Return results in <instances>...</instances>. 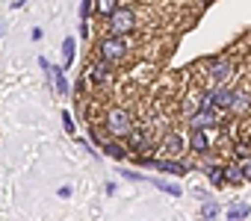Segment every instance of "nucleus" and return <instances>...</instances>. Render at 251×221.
Masks as SVG:
<instances>
[{
  "mask_svg": "<svg viewBox=\"0 0 251 221\" xmlns=\"http://www.w3.org/2000/svg\"><path fill=\"white\" fill-rule=\"evenodd\" d=\"M106 21H109V33H112L115 39L130 36V33L136 30V12H133L130 6H115V12H112Z\"/></svg>",
  "mask_w": 251,
  "mask_h": 221,
  "instance_id": "f257e3e1",
  "label": "nucleus"
},
{
  "mask_svg": "<svg viewBox=\"0 0 251 221\" xmlns=\"http://www.w3.org/2000/svg\"><path fill=\"white\" fill-rule=\"evenodd\" d=\"M112 136H127L133 133V118L127 109H121V106H112L109 112H106V124H103Z\"/></svg>",
  "mask_w": 251,
  "mask_h": 221,
  "instance_id": "f03ea898",
  "label": "nucleus"
},
{
  "mask_svg": "<svg viewBox=\"0 0 251 221\" xmlns=\"http://www.w3.org/2000/svg\"><path fill=\"white\" fill-rule=\"evenodd\" d=\"M124 56H127V47H124V42L115 39V36H109V39H103V42L98 44V59L106 62V65H115V62H121Z\"/></svg>",
  "mask_w": 251,
  "mask_h": 221,
  "instance_id": "7ed1b4c3",
  "label": "nucleus"
},
{
  "mask_svg": "<svg viewBox=\"0 0 251 221\" xmlns=\"http://www.w3.org/2000/svg\"><path fill=\"white\" fill-rule=\"evenodd\" d=\"M189 127L192 130H210V127H219V112L213 106H198L195 112L189 115Z\"/></svg>",
  "mask_w": 251,
  "mask_h": 221,
  "instance_id": "20e7f679",
  "label": "nucleus"
},
{
  "mask_svg": "<svg viewBox=\"0 0 251 221\" xmlns=\"http://www.w3.org/2000/svg\"><path fill=\"white\" fill-rule=\"evenodd\" d=\"M83 80H89V83H98V86H103V83H109L112 80V65H106V62H92L89 65V71H86V77Z\"/></svg>",
  "mask_w": 251,
  "mask_h": 221,
  "instance_id": "39448f33",
  "label": "nucleus"
},
{
  "mask_svg": "<svg viewBox=\"0 0 251 221\" xmlns=\"http://www.w3.org/2000/svg\"><path fill=\"white\" fill-rule=\"evenodd\" d=\"M183 148H186V139H183V136H177V133H169V136L163 139V145H160V151H163L166 156H177Z\"/></svg>",
  "mask_w": 251,
  "mask_h": 221,
  "instance_id": "423d86ee",
  "label": "nucleus"
},
{
  "mask_svg": "<svg viewBox=\"0 0 251 221\" xmlns=\"http://www.w3.org/2000/svg\"><path fill=\"white\" fill-rule=\"evenodd\" d=\"M154 168L163 171V174H175V177H180V174L189 171V165H183L180 159H154Z\"/></svg>",
  "mask_w": 251,
  "mask_h": 221,
  "instance_id": "0eeeda50",
  "label": "nucleus"
},
{
  "mask_svg": "<svg viewBox=\"0 0 251 221\" xmlns=\"http://www.w3.org/2000/svg\"><path fill=\"white\" fill-rule=\"evenodd\" d=\"M189 148L195 154H207L210 151V133L207 130H192L189 133Z\"/></svg>",
  "mask_w": 251,
  "mask_h": 221,
  "instance_id": "6e6552de",
  "label": "nucleus"
},
{
  "mask_svg": "<svg viewBox=\"0 0 251 221\" xmlns=\"http://www.w3.org/2000/svg\"><path fill=\"white\" fill-rule=\"evenodd\" d=\"M50 80H53V86H56L59 94H68V91H71V86H68V80H65V68L53 65V68H50Z\"/></svg>",
  "mask_w": 251,
  "mask_h": 221,
  "instance_id": "1a4fd4ad",
  "label": "nucleus"
},
{
  "mask_svg": "<svg viewBox=\"0 0 251 221\" xmlns=\"http://www.w3.org/2000/svg\"><path fill=\"white\" fill-rule=\"evenodd\" d=\"M151 186H157L160 192H166V195H172V198H180L183 192H180V186L177 183H169V180H157V177H145Z\"/></svg>",
  "mask_w": 251,
  "mask_h": 221,
  "instance_id": "9d476101",
  "label": "nucleus"
},
{
  "mask_svg": "<svg viewBox=\"0 0 251 221\" xmlns=\"http://www.w3.org/2000/svg\"><path fill=\"white\" fill-rule=\"evenodd\" d=\"M204 171H207V180H210V186H216V189L227 186V183H225V168H222V165H207Z\"/></svg>",
  "mask_w": 251,
  "mask_h": 221,
  "instance_id": "9b49d317",
  "label": "nucleus"
},
{
  "mask_svg": "<svg viewBox=\"0 0 251 221\" xmlns=\"http://www.w3.org/2000/svg\"><path fill=\"white\" fill-rule=\"evenodd\" d=\"M251 215V206L248 203H230L227 206V221H245Z\"/></svg>",
  "mask_w": 251,
  "mask_h": 221,
  "instance_id": "f8f14e48",
  "label": "nucleus"
},
{
  "mask_svg": "<svg viewBox=\"0 0 251 221\" xmlns=\"http://www.w3.org/2000/svg\"><path fill=\"white\" fill-rule=\"evenodd\" d=\"M74 56H77V42H74V39L68 36V39L62 42V65H65V68H71Z\"/></svg>",
  "mask_w": 251,
  "mask_h": 221,
  "instance_id": "ddd939ff",
  "label": "nucleus"
},
{
  "mask_svg": "<svg viewBox=\"0 0 251 221\" xmlns=\"http://www.w3.org/2000/svg\"><path fill=\"white\" fill-rule=\"evenodd\" d=\"M103 148V154L109 156V159H124L127 156V148H124L121 142H106V145H100Z\"/></svg>",
  "mask_w": 251,
  "mask_h": 221,
  "instance_id": "4468645a",
  "label": "nucleus"
},
{
  "mask_svg": "<svg viewBox=\"0 0 251 221\" xmlns=\"http://www.w3.org/2000/svg\"><path fill=\"white\" fill-rule=\"evenodd\" d=\"M225 168V183H242V168H239V162H230V165H222Z\"/></svg>",
  "mask_w": 251,
  "mask_h": 221,
  "instance_id": "2eb2a0df",
  "label": "nucleus"
},
{
  "mask_svg": "<svg viewBox=\"0 0 251 221\" xmlns=\"http://www.w3.org/2000/svg\"><path fill=\"white\" fill-rule=\"evenodd\" d=\"M115 6H118V0H95V12L100 18H109L115 12Z\"/></svg>",
  "mask_w": 251,
  "mask_h": 221,
  "instance_id": "dca6fc26",
  "label": "nucleus"
},
{
  "mask_svg": "<svg viewBox=\"0 0 251 221\" xmlns=\"http://www.w3.org/2000/svg\"><path fill=\"white\" fill-rule=\"evenodd\" d=\"M230 71H233V65L222 59V62H216V65H213V80H216V83H222V80H225Z\"/></svg>",
  "mask_w": 251,
  "mask_h": 221,
  "instance_id": "f3484780",
  "label": "nucleus"
},
{
  "mask_svg": "<svg viewBox=\"0 0 251 221\" xmlns=\"http://www.w3.org/2000/svg\"><path fill=\"white\" fill-rule=\"evenodd\" d=\"M201 215H204V221H213V218L219 215V203H216V200H204V206H201Z\"/></svg>",
  "mask_w": 251,
  "mask_h": 221,
  "instance_id": "a211bd4d",
  "label": "nucleus"
},
{
  "mask_svg": "<svg viewBox=\"0 0 251 221\" xmlns=\"http://www.w3.org/2000/svg\"><path fill=\"white\" fill-rule=\"evenodd\" d=\"M130 136V145H133V151H145L148 148V139L142 136V133H127Z\"/></svg>",
  "mask_w": 251,
  "mask_h": 221,
  "instance_id": "6ab92c4d",
  "label": "nucleus"
},
{
  "mask_svg": "<svg viewBox=\"0 0 251 221\" xmlns=\"http://www.w3.org/2000/svg\"><path fill=\"white\" fill-rule=\"evenodd\" d=\"M92 9H95V0H83V3H80V21H89Z\"/></svg>",
  "mask_w": 251,
  "mask_h": 221,
  "instance_id": "aec40b11",
  "label": "nucleus"
},
{
  "mask_svg": "<svg viewBox=\"0 0 251 221\" xmlns=\"http://www.w3.org/2000/svg\"><path fill=\"white\" fill-rule=\"evenodd\" d=\"M239 168H242V180H251V159H242Z\"/></svg>",
  "mask_w": 251,
  "mask_h": 221,
  "instance_id": "412c9836",
  "label": "nucleus"
},
{
  "mask_svg": "<svg viewBox=\"0 0 251 221\" xmlns=\"http://www.w3.org/2000/svg\"><path fill=\"white\" fill-rule=\"evenodd\" d=\"M62 124H65V130H68V133H74V118L68 115V109L62 112Z\"/></svg>",
  "mask_w": 251,
  "mask_h": 221,
  "instance_id": "4be33fe9",
  "label": "nucleus"
},
{
  "mask_svg": "<svg viewBox=\"0 0 251 221\" xmlns=\"http://www.w3.org/2000/svg\"><path fill=\"white\" fill-rule=\"evenodd\" d=\"M42 36H45L42 27H33V30H30V39H33V42H42Z\"/></svg>",
  "mask_w": 251,
  "mask_h": 221,
  "instance_id": "5701e85b",
  "label": "nucleus"
},
{
  "mask_svg": "<svg viewBox=\"0 0 251 221\" xmlns=\"http://www.w3.org/2000/svg\"><path fill=\"white\" fill-rule=\"evenodd\" d=\"M80 36L89 39V21H80Z\"/></svg>",
  "mask_w": 251,
  "mask_h": 221,
  "instance_id": "b1692460",
  "label": "nucleus"
},
{
  "mask_svg": "<svg viewBox=\"0 0 251 221\" xmlns=\"http://www.w3.org/2000/svg\"><path fill=\"white\" fill-rule=\"evenodd\" d=\"M56 195H59V198H71V186H59Z\"/></svg>",
  "mask_w": 251,
  "mask_h": 221,
  "instance_id": "393cba45",
  "label": "nucleus"
}]
</instances>
